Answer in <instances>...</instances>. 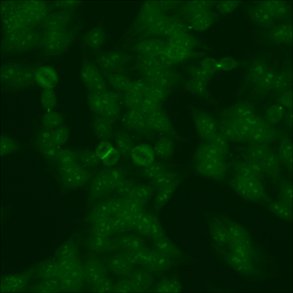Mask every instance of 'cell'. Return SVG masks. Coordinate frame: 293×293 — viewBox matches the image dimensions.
<instances>
[{"instance_id":"cell-34","label":"cell","mask_w":293,"mask_h":293,"mask_svg":"<svg viewBox=\"0 0 293 293\" xmlns=\"http://www.w3.org/2000/svg\"><path fill=\"white\" fill-rule=\"evenodd\" d=\"M153 191V188L150 186H135L126 198L137 200L145 205L151 198Z\"/></svg>"},{"instance_id":"cell-45","label":"cell","mask_w":293,"mask_h":293,"mask_svg":"<svg viewBox=\"0 0 293 293\" xmlns=\"http://www.w3.org/2000/svg\"><path fill=\"white\" fill-rule=\"evenodd\" d=\"M277 75L272 71H268L257 83L258 86L262 89L268 90L274 88Z\"/></svg>"},{"instance_id":"cell-2","label":"cell","mask_w":293,"mask_h":293,"mask_svg":"<svg viewBox=\"0 0 293 293\" xmlns=\"http://www.w3.org/2000/svg\"><path fill=\"white\" fill-rule=\"evenodd\" d=\"M127 211L126 197L108 198L100 202L90 214L92 235L109 238L130 230Z\"/></svg>"},{"instance_id":"cell-24","label":"cell","mask_w":293,"mask_h":293,"mask_svg":"<svg viewBox=\"0 0 293 293\" xmlns=\"http://www.w3.org/2000/svg\"><path fill=\"white\" fill-rule=\"evenodd\" d=\"M87 245L92 251L102 253L113 251L117 249L114 240L108 237L92 235L88 239Z\"/></svg>"},{"instance_id":"cell-48","label":"cell","mask_w":293,"mask_h":293,"mask_svg":"<svg viewBox=\"0 0 293 293\" xmlns=\"http://www.w3.org/2000/svg\"><path fill=\"white\" fill-rule=\"evenodd\" d=\"M113 286L111 280L106 277L92 285V289L95 292H110L112 291Z\"/></svg>"},{"instance_id":"cell-60","label":"cell","mask_w":293,"mask_h":293,"mask_svg":"<svg viewBox=\"0 0 293 293\" xmlns=\"http://www.w3.org/2000/svg\"><path fill=\"white\" fill-rule=\"evenodd\" d=\"M292 93L290 90L284 92L279 98L280 102L288 108H291L292 106Z\"/></svg>"},{"instance_id":"cell-29","label":"cell","mask_w":293,"mask_h":293,"mask_svg":"<svg viewBox=\"0 0 293 293\" xmlns=\"http://www.w3.org/2000/svg\"><path fill=\"white\" fill-rule=\"evenodd\" d=\"M292 25L283 24L274 27L271 32L272 39L277 43H290L292 40Z\"/></svg>"},{"instance_id":"cell-39","label":"cell","mask_w":293,"mask_h":293,"mask_svg":"<svg viewBox=\"0 0 293 293\" xmlns=\"http://www.w3.org/2000/svg\"><path fill=\"white\" fill-rule=\"evenodd\" d=\"M284 108L281 105L275 104L271 106L267 110L266 118L267 122L271 124H276L279 122L285 113Z\"/></svg>"},{"instance_id":"cell-35","label":"cell","mask_w":293,"mask_h":293,"mask_svg":"<svg viewBox=\"0 0 293 293\" xmlns=\"http://www.w3.org/2000/svg\"><path fill=\"white\" fill-rule=\"evenodd\" d=\"M115 142L120 154L124 156L130 155L134 147L132 141L128 134L124 132L118 133L116 136Z\"/></svg>"},{"instance_id":"cell-33","label":"cell","mask_w":293,"mask_h":293,"mask_svg":"<svg viewBox=\"0 0 293 293\" xmlns=\"http://www.w3.org/2000/svg\"><path fill=\"white\" fill-rule=\"evenodd\" d=\"M174 145L169 138L163 137L159 139L155 143L154 151L155 155L162 158H167L173 153Z\"/></svg>"},{"instance_id":"cell-17","label":"cell","mask_w":293,"mask_h":293,"mask_svg":"<svg viewBox=\"0 0 293 293\" xmlns=\"http://www.w3.org/2000/svg\"><path fill=\"white\" fill-rule=\"evenodd\" d=\"M195 123L198 135L205 141L211 140L218 132L215 121L207 114H200L196 115Z\"/></svg>"},{"instance_id":"cell-8","label":"cell","mask_w":293,"mask_h":293,"mask_svg":"<svg viewBox=\"0 0 293 293\" xmlns=\"http://www.w3.org/2000/svg\"><path fill=\"white\" fill-rule=\"evenodd\" d=\"M288 6L283 1H264L258 3L252 9L250 14L252 18L258 23L267 25L274 18L285 16L288 11Z\"/></svg>"},{"instance_id":"cell-50","label":"cell","mask_w":293,"mask_h":293,"mask_svg":"<svg viewBox=\"0 0 293 293\" xmlns=\"http://www.w3.org/2000/svg\"><path fill=\"white\" fill-rule=\"evenodd\" d=\"M61 255L63 259L71 258L77 256V249L75 244L72 241L65 243L61 249Z\"/></svg>"},{"instance_id":"cell-1","label":"cell","mask_w":293,"mask_h":293,"mask_svg":"<svg viewBox=\"0 0 293 293\" xmlns=\"http://www.w3.org/2000/svg\"><path fill=\"white\" fill-rule=\"evenodd\" d=\"M235 109L233 114L222 119L218 126L220 133L227 139L258 143L272 140L274 135L273 129L256 114L251 106L241 103Z\"/></svg>"},{"instance_id":"cell-53","label":"cell","mask_w":293,"mask_h":293,"mask_svg":"<svg viewBox=\"0 0 293 293\" xmlns=\"http://www.w3.org/2000/svg\"><path fill=\"white\" fill-rule=\"evenodd\" d=\"M43 120L45 123L54 124V126L60 125L62 123L63 118L62 115L59 113L50 111L45 114Z\"/></svg>"},{"instance_id":"cell-49","label":"cell","mask_w":293,"mask_h":293,"mask_svg":"<svg viewBox=\"0 0 293 293\" xmlns=\"http://www.w3.org/2000/svg\"><path fill=\"white\" fill-rule=\"evenodd\" d=\"M209 13L206 12L201 11L197 13V14L194 16L193 19V21L195 22V26H200V28L205 29L207 27L210 25L212 21V18L209 15Z\"/></svg>"},{"instance_id":"cell-18","label":"cell","mask_w":293,"mask_h":293,"mask_svg":"<svg viewBox=\"0 0 293 293\" xmlns=\"http://www.w3.org/2000/svg\"><path fill=\"white\" fill-rule=\"evenodd\" d=\"M107 265L108 268L114 273L120 276L128 275L134 268V263L125 253L116 254L108 260Z\"/></svg>"},{"instance_id":"cell-4","label":"cell","mask_w":293,"mask_h":293,"mask_svg":"<svg viewBox=\"0 0 293 293\" xmlns=\"http://www.w3.org/2000/svg\"><path fill=\"white\" fill-rule=\"evenodd\" d=\"M237 175L231 182L232 188L242 198L248 201L264 202L267 195L262 183L256 171L248 165H240Z\"/></svg>"},{"instance_id":"cell-47","label":"cell","mask_w":293,"mask_h":293,"mask_svg":"<svg viewBox=\"0 0 293 293\" xmlns=\"http://www.w3.org/2000/svg\"><path fill=\"white\" fill-rule=\"evenodd\" d=\"M58 158L62 165L77 162L78 155L75 152L67 149L60 150L58 154Z\"/></svg>"},{"instance_id":"cell-61","label":"cell","mask_w":293,"mask_h":293,"mask_svg":"<svg viewBox=\"0 0 293 293\" xmlns=\"http://www.w3.org/2000/svg\"><path fill=\"white\" fill-rule=\"evenodd\" d=\"M222 65V68L227 70H231L235 68L238 65V62L233 58L231 57L225 58L222 62H220Z\"/></svg>"},{"instance_id":"cell-22","label":"cell","mask_w":293,"mask_h":293,"mask_svg":"<svg viewBox=\"0 0 293 293\" xmlns=\"http://www.w3.org/2000/svg\"><path fill=\"white\" fill-rule=\"evenodd\" d=\"M145 114L137 110H129L124 115L122 123L127 128L137 132L145 133Z\"/></svg>"},{"instance_id":"cell-19","label":"cell","mask_w":293,"mask_h":293,"mask_svg":"<svg viewBox=\"0 0 293 293\" xmlns=\"http://www.w3.org/2000/svg\"><path fill=\"white\" fill-rule=\"evenodd\" d=\"M84 280L92 285L106 277V269L102 263L95 258L88 259L83 266Z\"/></svg>"},{"instance_id":"cell-37","label":"cell","mask_w":293,"mask_h":293,"mask_svg":"<svg viewBox=\"0 0 293 293\" xmlns=\"http://www.w3.org/2000/svg\"><path fill=\"white\" fill-rule=\"evenodd\" d=\"M292 148L291 142L285 139L281 142L279 148V155L280 159L288 167H292Z\"/></svg>"},{"instance_id":"cell-27","label":"cell","mask_w":293,"mask_h":293,"mask_svg":"<svg viewBox=\"0 0 293 293\" xmlns=\"http://www.w3.org/2000/svg\"><path fill=\"white\" fill-rule=\"evenodd\" d=\"M179 182V180L169 183L158 189L155 200V207L161 209L171 198Z\"/></svg>"},{"instance_id":"cell-51","label":"cell","mask_w":293,"mask_h":293,"mask_svg":"<svg viewBox=\"0 0 293 293\" xmlns=\"http://www.w3.org/2000/svg\"><path fill=\"white\" fill-rule=\"evenodd\" d=\"M280 196L281 201L292 206V190L290 183H284L281 187Z\"/></svg>"},{"instance_id":"cell-13","label":"cell","mask_w":293,"mask_h":293,"mask_svg":"<svg viewBox=\"0 0 293 293\" xmlns=\"http://www.w3.org/2000/svg\"><path fill=\"white\" fill-rule=\"evenodd\" d=\"M60 172L64 184L71 189L83 186L90 177V173L77 162L62 165Z\"/></svg>"},{"instance_id":"cell-32","label":"cell","mask_w":293,"mask_h":293,"mask_svg":"<svg viewBox=\"0 0 293 293\" xmlns=\"http://www.w3.org/2000/svg\"><path fill=\"white\" fill-rule=\"evenodd\" d=\"M84 39L88 46L94 49L98 48L103 45L105 41L104 31L100 27L93 29L86 35Z\"/></svg>"},{"instance_id":"cell-15","label":"cell","mask_w":293,"mask_h":293,"mask_svg":"<svg viewBox=\"0 0 293 293\" xmlns=\"http://www.w3.org/2000/svg\"><path fill=\"white\" fill-rule=\"evenodd\" d=\"M81 80L90 92H100L107 90L106 82L101 74L93 64L84 63L81 68Z\"/></svg>"},{"instance_id":"cell-5","label":"cell","mask_w":293,"mask_h":293,"mask_svg":"<svg viewBox=\"0 0 293 293\" xmlns=\"http://www.w3.org/2000/svg\"><path fill=\"white\" fill-rule=\"evenodd\" d=\"M121 99L119 93L107 90L100 92H90L87 97L88 106L93 112L112 122L120 113Z\"/></svg>"},{"instance_id":"cell-31","label":"cell","mask_w":293,"mask_h":293,"mask_svg":"<svg viewBox=\"0 0 293 293\" xmlns=\"http://www.w3.org/2000/svg\"><path fill=\"white\" fill-rule=\"evenodd\" d=\"M267 207L271 213L280 219L286 221L292 219V206L282 201L271 202Z\"/></svg>"},{"instance_id":"cell-9","label":"cell","mask_w":293,"mask_h":293,"mask_svg":"<svg viewBox=\"0 0 293 293\" xmlns=\"http://www.w3.org/2000/svg\"><path fill=\"white\" fill-rule=\"evenodd\" d=\"M61 265L60 274L65 290L72 292L81 290L84 280L83 266L81 260L77 256L63 259Z\"/></svg>"},{"instance_id":"cell-55","label":"cell","mask_w":293,"mask_h":293,"mask_svg":"<svg viewBox=\"0 0 293 293\" xmlns=\"http://www.w3.org/2000/svg\"><path fill=\"white\" fill-rule=\"evenodd\" d=\"M111 144L106 141L99 143L97 147L95 153L98 157L103 159L113 149Z\"/></svg>"},{"instance_id":"cell-11","label":"cell","mask_w":293,"mask_h":293,"mask_svg":"<svg viewBox=\"0 0 293 293\" xmlns=\"http://www.w3.org/2000/svg\"><path fill=\"white\" fill-rule=\"evenodd\" d=\"M1 81L9 88L19 89L30 86L34 76L30 70L15 65H8L1 69Z\"/></svg>"},{"instance_id":"cell-43","label":"cell","mask_w":293,"mask_h":293,"mask_svg":"<svg viewBox=\"0 0 293 293\" xmlns=\"http://www.w3.org/2000/svg\"><path fill=\"white\" fill-rule=\"evenodd\" d=\"M78 155V159L84 166L93 167L99 163V158L95 153L90 151H84L80 152Z\"/></svg>"},{"instance_id":"cell-25","label":"cell","mask_w":293,"mask_h":293,"mask_svg":"<svg viewBox=\"0 0 293 293\" xmlns=\"http://www.w3.org/2000/svg\"><path fill=\"white\" fill-rule=\"evenodd\" d=\"M132 282L137 292L145 291L151 285L152 279L146 271L138 269L132 271L127 278Z\"/></svg>"},{"instance_id":"cell-20","label":"cell","mask_w":293,"mask_h":293,"mask_svg":"<svg viewBox=\"0 0 293 293\" xmlns=\"http://www.w3.org/2000/svg\"><path fill=\"white\" fill-rule=\"evenodd\" d=\"M130 155L135 165L144 167L154 162L155 155L153 149L150 145L143 144L134 147Z\"/></svg>"},{"instance_id":"cell-59","label":"cell","mask_w":293,"mask_h":293,"mask_svg":"<svg viewBox=\"0 0 293 293\" xmlns=\"http://www.w3.org/2000/svg\"><path fill=\"white\" fill-rule=\"evenodd\" d=\"M239 2L237 1H226L221 4L220 9L223 12L228 13L233 11L238 6Z\"/></svg>"},{"instance_id":"cell-52","label":"cell","mask_w":293,"mask_h":293,"mask_svg":"<svg viewBox=\"0 0 293 293\" xmlns=\"http://www.w3.org/2000/svg\"><path fill=\"white\" fill-rule=\"evenodd\" d=\"M222 151L226 155L229 151L227 139L220 133L217 132L215 136L209 141Z\"/></svg>"},{"instance_id":"cell-54","label":"cell","mask_w":293,"mask_h":293,"mask_svg":"<svg viewBox=\"0 0 293 293\" xmlns=\"http://www.w3.org/2000/svg\"><path fill=\"white\" fill-rule=\"evenodd\" d=\"M69 131L66 127L62 126L58 128L54 134V141L58 145L64 144L67 141L69 136Z\"/></svg>"},{"instance_id":"cell-21","label":"cell","mask_w":293,"mask_h":293,"mask_svg":"<svg viewBox=\"0 0 293 293\" xmlns=\"http://www.w3.org/2000/svg\"><path fill=\"white\" fill-rule=\"evenodd\" d=\"M34 76L37 83L44 89H53L58 83V74L55 69L50 66L39 68L35 71Z\"/></svg>"},{"instance_id":"cell-62","label":"cell","mask_w":293,"mask_h":293,"mask_svg":"<svg viewBox=\"0 0 293 293\" xmlns=\"http://www.w3.org/2000/svg\"><path fill=\"white\" fill-rule=\"evenodd\" d=\"M52 267V266H51V265H50V266H49V267H50V268H51V267Z\"/></svg>"},{"instance_id":"cell-42","label":"cell","mask_w":293,"mask_h":293,"mask_svg":"<svg viewBox=\"0 0 293 293\" xmlns=\"http://www.w3.org/2000/svg\"><path fill=\"white\" fill-rule=\"evenodd\" d=\"M41 100L43 107L47 112L51 111L56 105V96L53 89H44L41 94Z\"/></svg>"},{"instance_id":"cell-6","label":"cell","mask_w":293,"mask_h":293,"mask_svg":"<svg viewBox=\"0 0 293 293\" xmlns=\"http://www.w3.org/2000/svg\"><path fill=\"white\" fill-rule=\"evenodd\" d=\"M124 174L118 168L102 170L94 177L90 185L91 195L95 198L107 196L117 189L124 179Z\"/></svg>"},{"instance_id":"cell-58","label":"cell","mask_w":293,"mask_h":293,"mask_svg":"<svg viewBox=\"0 0 293 293\" xmlns=\"http://www.w3.org/2000/svg\"><path fill=\"white\" fill-rule=\"evenodd\" d=\"M289 77L287 74L282 73L277 76L275 88L281 90L286 88L289 83Z\"/></svg>"},{"instance_id":"cell-56","label":"cell","mask_w":293,"mask_h":293,"mask_svg":"<svg viewBox=\"0 0 293 293\" xmlns=\"http://www.w3.org/2000/svg\"><path fill=\"white\" fill-rule=\"evenodd\" d=\"M120 157V153L117 149L113 148L103 159V163L106 166H113L118 162Z\"/></svg>"},{"instance_id":"cell-36","label":"cell","mask_w":293,"mask_h":293,"mask_svg":"<svg viewBox=\"0 0 293 293\" xmlns=\"http://www.w3.org/2000/svg\"><path fill=\"white\" fill-rule=\"evenodd\" d=\"M154 245L156 249L169 257L177 254L175 246L165 236L154 240Z\"/></svg>"},{"instance_id":"cell-3","label":"cell","mask_w":293,"mask_h":293,"mask_svg":"<svg viewBox=\"0 0 293 293\" xmlns=\"http://www.w3.org/2000/svg\"><path fill=\"white\" fill-rule=\"evenodd\" d=\"M226 155L209 141H205L199 146L194 157L195 171L200 175L216 180L225 177L227 166Z\"/></svg>"},{"instance_id":"cell-28","label":"cell","mask_w":293,"mask_h":293,"mask_svg":"<svg viewBox=\"0 0 293 293\" xmlns=\"http://www.w3.org/2000/svg\"><path fill=\"white\" fill-rule=\"evenodd\" d=\"M112 122L109 119L101 116L95 119L93 124L94 129L96 134L99 138L106 140L112 137Z\"/></svg>"},{"instance_id":"cell-38","label":"cell","mask_w":293,"mask_h":293,"mask_svg":"<svg viewBox=\"0 0 293 293\" xmlns=\"http://www.w3.org/2000/svg\"><path fill=\"white\" fill-rule=\"evenodd\" d=\"M180 290V284L177 281L173 279H165L157 284L153 291L156 292H176Z\"/></svg>"},{"instance_id":"cell-57","label":"cell","mask_w":293,"mask_h":293,"mask_svg":"<svg viewBox=\"0 0 293 293\" xmlns=\"http://www.w3.org/2000/svg\"><path fill=\"white\" fill-rule=\"evenodd\" d=\"M135 187L132 181L124 179L119 186L117 190L118 193L124 197H126Z\"/></svg>"},{"instance_id":"cell-14","label":"cell","mask_w":293,"mask_h":293,"mask_svg":"<svg viewBox=\"0 0 293 293\" xmlns=\"http://www.w3.org/2000/svg\"><path fill=\"white\" fill-rule=\"evenodd\" d=\"M133 230L141 235L151 237L154 240L165 234L157 218L151 213L145 211L136 221Z\"/></svg>"},{"instance_id":"cell-26","label":"cell","mask_w":293,"mask_h":293,"mask_svg":"<svg viewBox=\"0 0 293 293\" xmlns=\"http://www.w3.org/2000/svg\"><path fill=\"white\" fill-rule=\"evenodd\" d=\"M98 62L102 70L106 74L117 72L122 66L120 61L112 53H107L100 55Z\"/></svg>"},{"instance_id":"cell-44","label":"cell","mask_w":293,"mask_h":293,"mask_svg":"<svg viewBox=\"0 0 293 293\" xmlns=\"http://www.w3.org/2000/svg\"><path fill=\"white\" fill-rule=\"evenodd\" d=\"M164 165L160 163H153L148 166L144 167L142 173L146 178L151 180L156 177L165 171Z\"/></svg>"},{"instance_id":"cell-16","label":"cell","mask_w":293,"mask_h":293,"mask_svg":"<svg viewBox=\"0 0 293 293\" xmlns=\"http://www.w3.org/2000/svg\"><path fill=\"white\" fill-rule=\"evenodd\" d=\"M145 119L146 132L155 131L169 135L173 132L169 118L161 109L145 114Z\"/></svg>"},{"instance_id":"cell-7","label":"cell","mask_w":293,"mask_h":293,"mask_svg":"<svg viewBox=\"0 0 293 293\" xmlns=\"http://www.w3.org/2000/svg\"><path fill=\"white\" fill-rule=\"evenodd\" d=\"M126 254L134 263L142 266L150 272L166 270L172 263L170 257L156 249L151 250L144 247L137 252Z\"/></svg>"},{"instance_id":"cell-12","label":"cell","mask_w":293,"mask_h":293,"mask_svg":"<svg viewBox=\"0 0 293 293\" xmlns=\"http://www.w3.org/2000/svg\"><path fill=\"white\" fill-rule=\"evenodd\" d=\"M143 80L149 84L167 89L175 82L174 72L166 66L147 64L140 68Z\"/></svg>"},{"instance_id":"cell-23","label":"cell","mask_w":293,"mask_h":293,"mask_svg":"<svg viewBox=\"0 0 293 293\" xmlns=\"http://www.w3.org/2000/svg\"><path fill=\"white\" fill-rule=\"evenodd\" d=\"M114 241L117 249L121 250L126 253L137 252L144 247L142 238L135 235L125 234Z\"/></svg>"},{"instance_id":"cell-30","label":"cell","mask_w":293,"mask_h":293,"mask_svg":"<svg viewBox=\"0 0 293 293\" xmlns=\"http://www.w3.org/2000/svg\"><path fill=\"white\" fill-rule=\"evenodd\" d=\"M106 77L110 85L119 92H126L132 82L126 75L119 73L107 74Z\"/></svg>"},{"instance_id":"cell-41","label":"cell","mask_w":293,"mask_h":293,"mask_svg":"<svg viewBox=\"0 0 293 293\" xmlns=\"http://www.w3.org/2000/svg\"><path fill=\"white\" fill-rule=\"evenodd\" d=\"M178 180L179 179L174 173L165 171L152 179L151 182L153 186L158 189Z\"/></svg>"},{"instance_id":"cell-10","label":"cell","mask_w":293,"mask_h":293,"mask_svg":"<svg viewBox=\"0 0 293 293\" xmlns=\"http://www.w3.org/2000/svg\"><path fill=\"white\" fill-rule=\"evenodd\" d=\"M267 146L262 145L251 147L249 153L252 167L257 172L262 171L273 176L278 172V157Z\"/></svg>"},{"instance_id":"cell-40","label":"cell","mask_w":293,"mask_h":293,"mask_svg":"<svg viewBox=\"0 0 293 293\" xmlns=\"http://www.w3.org/2000/svg\"><path fill=\"white\" fill-rule=\"evenodd\" d=\"M266 64L263 62L254 63L250 69L249 77L253 82L258 83L268 72Z\"/></svg>"},{"instance_id":"cell-46","label":"cell","mask_w":293,"mask_h":293,"mask_svg":"<svg viewBox=\"0 0 293 293\" xmlns=\"http://www.w3.org/2000/svg\"><path fill=\"white\" fill-rule=\"evenodd\" d=\"M112 291L116 292H137L132 282L128 278L117 282L113 286Z\"/></svg>"}]
</instances>
